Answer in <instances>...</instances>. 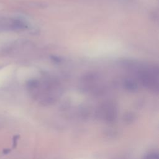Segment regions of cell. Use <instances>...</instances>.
<instances>
[{
	"label": "cell",
	"mask_w": 159,
	"mask_h": 159,
	"mask_svg": "<svg viewBox=\"0 0 159 159\" xmlns=\"http://www.w3.org/2000/svg\"><path fill=\"white\" fill-rule=\"evenodd\" d=\"M4 25L6 27H7L8 29L12 30L23 29L27 27V24L24 21L19 19L10 20L7 21V23H6Z\"/></svg>",
	"instance_id": "cell-1"
}]
</instances>
